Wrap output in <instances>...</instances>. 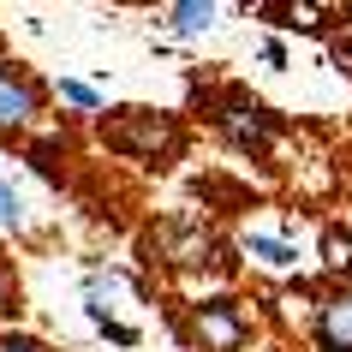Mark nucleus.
<instances>
[{"label": "nucleus", "instance_id": "nucleus-7", "mask_svg": "<svg viewBox=\"0 0 352 352\" xmlns=\"http://www.w3.org/2000/svg\"><path fill=\"white\" fill-rule=\"evenodd\" d=\"M245 257H257L263 269H298V251L287 239H269V233H245Z\"/></svg>", "mask_w": 352, "mask_h": 352}, {"label": "nucleus", "instance_id": "nucleus-12", "mask_svg": "<svg viewBox=\"0 0 352 352\" xmlns=\"http://www.w3.org/2000/svg\"><path fill=\"white\" fill-rule=\"evenodd\" d=\"M322 251H329V263H346L352 257V239L340 233V227H329V233H322Z\"/></svg>", "mask_w": 352, "mask_h": 352}, {"label": "nucleus", "instance_id": "nucleus-11", "mask_svg": "<svg viewBox=\"0 0 352 352\" xmlns=\"http://www.w3.org/2000/svg\"><path fill=\"white\" fill-rule=\"evenodd\" d=\"M60 102H72V108H102V96L90 84H78V78H60Z\"/></svg>", "mask_w": 352, "mask_h": 352}, {"label": "nucleus", "instance_id": "nucleus-5", "mask_svg": "<svg viewBox=\"0 0 352 352\" xmlns=\"http://www.w3.org/2000/svg\"><path fill=\"white\" fill-rule=\"evenodd\" d=\"M42 113V84L30 72H12V66H0V138H12V131L36 126Z\"/></svg>", "mask_w": 352, "mask_h": 352}, {"label": "nucleus", "instance_id": "nucleus-15", "mask_svg": "<svg viewBox=\"0 0 352 352\" xmlns=\"http://www.w3.org/2000/svg\"><path fill=\"white\" fill-rule=\"evenodd\" d=\"M334 66H340V72H352V42H334Z\"/></svg>", "mask_w": 352, "mask_h": 352}, {"label": "nucleus", "instance_id": "nucleus-1", "mask_svg": "<svg viewBox=\"0 0 352 352\" xmlns=\"http://www.w3.org/2000/svg\"><path fill=\"white\" fill-rule=\"evenodd\" d=\"M102 144L126 162H173L179 155V120L162 108H120L113 120H102Z\"/></svg>", "mask_w": 352, "mask_h": 352}, {"label": "nucleus", "instance_id": "nucleus-2", "mask_svg": "<svg viewBox=\"0 0 352 352\" xmlns=\"http://www.w3.org/2000/svg\"><path fill=\"white\" fill-rule=\"evenodd\" d=\"M215 126H221V138L239 155H251V162H263L269 155V144H275V131H280V120L263 102H251L245 90H227L221 102H215Z\"/></svg>", "mask_w": 352, "mask_h": 352}, {"label": "nucleus", "instance_id": "nucleus-9", "mask_svg": "<svg viewBox=\"0 0 352 352\" xmlns=\"http://www.w3.org/2000/svg\"><path fill=\"white\" fill-rule=\"evenodd\" d=\"M275 24H293V30H322V12H316L311 0H275Z\"/></svg>", "mask_w": 352, "mask_h": 352}, {"label": "nucleus", "instance_id": "nucleus-3", "mask_svg": "<svg viewBox=\"0 0 352 352\" xmlns=\"http://www.w3.org/2000/svg\"><path fill=\"white\" fill-rule=\"evenodd\" d=\"M191 340L197 352H245L251 316L239 298H204V305H191Z\"/></svg>", "mask_w": 352, "mask_h": 352}, {"label": "nucleus", "instance_id": "nucleus-14", "mask_svg": "<svg viewBox=\"0 0 352 352\" xmlns=\"http://www.w3.org/2000/svg\"><path fill=\"white\" fill-rule=\"evenodd\" d=\"M0 352H48L36 334H0Z\"/></svg>", "mask_w": 352, "mask_h": 352}, {"label": "nucleus", "instance_id": "nucleus-10", "mask_svg": "<svg viewBox=\"0 0 352 352\" xmlns=\"http://www.w3.org/2000/svg\"><path fill=\"white\" fill-rule=\"evenodd\" d=\"M0 227H12V233H24V227H30V215H24V197L6 186V179H0Z\"/></svg>", "mask_w": 352, "mask_h": 352}, {"label": "nucleus", "instance_id": "nucleus-16", "mask_svg": "<svg viewBox=\"0 0 352 352\" xmlns=\"http://www.w3.org/2000/svg\"><path fill=\"white\" fill-rule=\"evenodd\" d=\"M346 19H352V0H346Z\"/></svg>", "mask_w": 352, "mask_h": 352}, {"label": "nucleus", "instance_id": "nucleus-6", "mask_svg": "<svg viewBox=\"0 0 352 352\" xmlns=\"http://www.w3.org/2000/svg\"><path fill=\"white\" fill-rule=\"evenodd\" d=\"M311 340H316V352H352V293H346V287L316 305Z\"/></svg>", "mask_w": 352, "mask_h": 352}, {"label": "nucleus", "instance_id": "nucleus-17", "mask_svg": "<svg viewBox=\"0 0 352 352\" xmlns=\"http://www.w3.org/2000/svg\"><path fill=\"white\" fill-rule=\"evenodd\" d=\"M346 269H352V257H346Z\"/></svg>", "mask_w": 352, "mask_h": 352}, {"label": "nucleus", "instance_id": "nucleus-13", "mask_svg": "<svg viewBox=\"0 0 352 352\" xmlns=\"http://www.w3.org/2000/svg\"><path fill=\"white\" fill-rule=\"evenodd\" d=\"M19 311V280L6 275V263H0V316H12Z\"/></svg>", "mask_w": 352, "mask_h": 352}, {"label": "nucleus", "instance_id": "nucleus-4", "mask_svg": "<svg viewBox=\"0 0 352 352\" xmlns=\"http://www.w3.org/2000/svg\"><path fill=\"white\" fill-rule=\"evenodd\" d=\"M149 245L162 251L173 269H221V239L204 221H167L149 233Z\"/></svg>", "mask_w": 352, "mask_h": 352}, {"label": "nucleus", "instance_id": "nucleus-8", "mask_svg": "<svg viewBox=\"0 0 352 352\" xmlns=\"http://www.w3.org/2000/svg\"><path fill=\"white\" fill-rule=\"evenodd\" d=\"M167 24H173V36H204L215 30V0H179Z\"/></svg>", "mask_w": 352, "mask_h": 352}]
</instances>
